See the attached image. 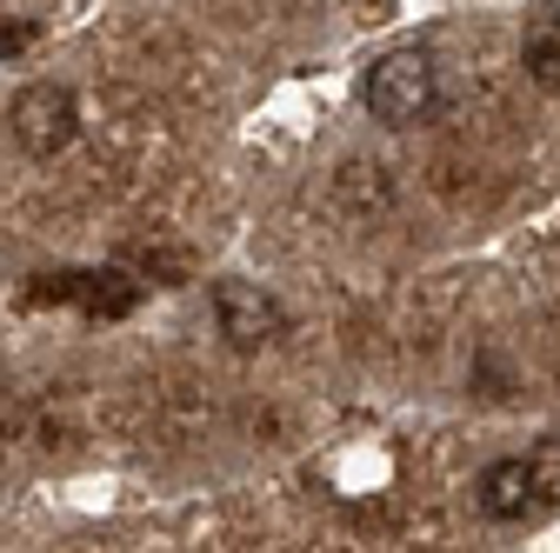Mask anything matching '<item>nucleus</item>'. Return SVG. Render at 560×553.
Here are the masks:
<instances>
[{
    "label": "nucleus",
    "mask_w": 560,
    "mask_h": 553,
    "mask_svg": "<svg viewBox=\"0 0 560 553\" xmlns=\"http://www.w3.org/2000/svg\"><path fill=\"white\" fill-rule=\"evenodd\" d=\"M214 320L241 354L273 348V340L288 333V307H280L260 281H214Z\"/></svg>",
    "instance_id": "7ed1b4c3"
},
{
    "label": "nucleus",
    "mask_w": 560,
    "mask_h": 553,
    "mask_svg": "<svg viewBox=\"0 0 560 553\" xmlns=\"http://www.w3.org/2000/svg\"><path fill=\"white\" fill-rule=\"evenodd\" d=\"M521 60H527V81L560 94V8H540L527 21V40H521Z\"/></svg>",
    "instance_id": "39448f33"
},
{
    "label": "nucleus",
    "mask_w": 560,
    "mask_h": 553,
    "mask_svg": "<svg viewBox=\"0 0 560 553\" xmlns=\"http://www.w3.org/2000/svg\"><path fill=\"white\" fill-rule=\"evenodd\" d=\"M474 507H480L487 520H501V527L540 514V507H547L540 467H534V460H494V467H480V480H474Z\"/></svg>",
    "instance_id": "20e7f679"
},
{
    "label": "nucleus",
    "mask_w": 560,
    "mask_h": 553,
    "mask_svg": "<svg viewBox=\"0 0 560 553\" xmlns=\"http://www.w3.org/2000/svg\"><path fill=\"white\" fill-rule=\"evenodd\" d=\"M361 101L381 127H413L420 114L434 107V54L428 47H387L368 81H361Z\"/></svg>",
    "instance_id": "f257e3e1"
},
{
    "label": "nucleus",
    "mask_w": 560,
    "mask_h": 553,
    "mask_svg": "<svg viewBox=\"0 0 560 553\" xmlns=\"http://www.w3.org/2000/svg\"><path fill=\"white\" fill-rule=\"evenodd\" d=\"M8 127H14L21 154L54 161L81 133V107H74V94H67V81H27L14 94V107H8Z\"/></svg>",
    "instance_id": "f03ea898"
}]
</instances>
